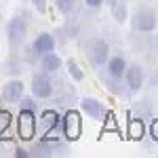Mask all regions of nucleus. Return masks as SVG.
Instances as JSON below:
<instances>
[{
    "mask_svg": "<svg viewBox=\"0 0 158 158\" xmlns=\"http://www.w3.org/2000/svg\"><path fill=\"white\" fill-rule=\"evenodd\" d=\"M129 21L135 32H154L158 25V13L150 6H139L135 13L129 15Z\"/></svg>",
    "mask_w": 158,
    "mask_h": 158,
    "instance_id": "f257e3e1",
    "label": "nucleus"
},
{
    "mask_svg": "<svg viewBox=\"0 0 158 158\" xmlns=\"http://www.w3.org/2000/svg\"><path fill=\"white\" fill-rule=\"evenodd\" d=\"M4 32H6V40L11 47H21L23 40L27 38V21L23 17H11L6 21Z\"/></svg>",
    "mask_w": 158,
    "mask_h": 158,
    "instance_id": "f03ea898",
    "label": "nucleus"
},
{
    "mask_svg": "<svg viewBox=\"0 0 158 158\" xmlns=\"http://www.w3.org/2000/svg\"><path fill=\"white\" fill-rule=\"evenodd\" d=\"M122 80H124V85H127V89L131 93H139L143 82H146V70H143V65L141 63H127V70L122 74Z\"/></svg>",
    "mask_w": 158,
    "mask_h": 158,
    "instance_id": "7ed1b4c3",
    "label": "nucleus"
},
{
    "mask_svg": "<svg viewBox=\"0 0 158 158\" xmlns=\"http://www.w3.org/2000/svg\"><path fill=\"white\" fill-rule=\"evenodd\" d=\"M17 133L25 141L34 139V135H36V112L34 110H25V108L19 110V116H17Z\"/></svg>",
    "mask_w": 158,
    "mask_h": 158,
    "instance_id": "20e7f679",
    "label": "nucleus"
},
{
    "mask_svg": "<svg viewBox=\"0 0 158 158\" xmlns=\"http://www.w3.org/2000/svg\"><path fill=\"white\" fill-rule=\"evenodd\" d=\"M32 97L34 99H49L53 95V80L51 74L47 72H38L32 76Z\"/></svg>",
    "mask_w": 158,
    "mask_h": 158,
    "instance_id": "39448f33",
    "label": "nucleus"
},
{
    "mask_svg": "<svg viewBox=\"0 0 158 158\" xmlns=\"http://www.w3.org/2000/svg\"><path fill=\"white\" fill-rule=\"evenodd\" d=\"M86 57H89V61H91L95 68L106 65V61H108V57H110V44L106 40H101V38L93 40L91 47H89V51H86Z\"/></svg>",
    "mask_w": 158,
    "mask_h": 158,
    "instance_id": "423d86ee",
    "label": "nucleus"
},
{
    "mask_svg": "<svg viewBox=\"0 0 158 158\" xmlns=\"http://www.w3.org/2000/svg\"><path fill=\"white\" fill-rule=\"evenodd\" d=\"M80 110L85 112L91 120H103L108 116V108L97 97H82L80 99Z\"/></svg>",
    "mask_w": 158,
    "mask_h": 158,
    "instance_id": "0eeeda50",
    "label": "nucleus"
},
{
    "mask_svg": "<svg viewBox=\"0 0 158 158\" xmlns=\"http://www.w3.org/2000/svg\"><path fill=\"white\" fill-rule=\"evenodd\" d=\"M25 93V85L23 80H19V78H11V80H6L4 86H2V101L4 103H17L21 95Z\"/></svg>",
    "mask_w": 158,
    "mask_h": 158,
    "instance_id": "6e6552de",
    "label": "nucleus"
},
{
    "mask_svg": "<svg viewBox=\"0 0 158 158\" xmlns=\"http://www.w3.org/2000/svg\"><path fill=\"white\" fill-rule=\"evenodd\" d=\"M51 51H55V36L49 34V32H40L32 42V55L42 57V55H47Z\"/></svg>",
    "mask_w": 158,
    "mask_h": 158,
    "instance_id": "1a4fd4ad",
    "label": "nucleus"
},
{
    "mask_svg": "<svg viewBox=\"0 0 158 158\" xmlns=\"http://www.w3.org/2000/svg\"><path fill=\"white\" fill-rule=\"evenodd\" d=\"M61 127H63V133L68 139H78V135H80V118H78V114L76 112H65L63 116H61Z\"/></svg>",
    "mask_w": 158,
    "mask_h": 158,
    "instance_id": "9d476101",
    "label": "nucleus"
},
{
    "mask_svg": "<svg viewBox=\"0 0 158 158\" xmlns=\"http://www.w3.org/2000/svg\"><path fill=\"white\" fill-rule=\"evenodd\" d=\"M106 70H108L110 80L114 82H122V74L127 70V59L122 55H114V57H108L106 61Z\"/></svg>",
    "mask_w": 158,
    "mask_h": 158,
    "instance_id": "9b49d317",
    "label": "nucleus"
},
{
    "mask_svg": "<svg viewBox=\"0 0 158 158\" xmlns=\"http://www.w3.org/2000/svg\"><path fill=\"white\" fill-rule=\"evenodd\" d=\"M59 127H61L59 112H55V110H44L42 116H40V129H42V133L51 135V133H55Z\"/></svg>",
    "mask_w": 158,
    "mask_h": 158,
    "instance_id": "f8f14e48",
    "label": "nucleus"
},
{
    "mask_svg": "<svg viewBox=\"0 0 158 158\" xmlns=\"http://www.w3.org/2000/svg\"><path fill=\"white\" fill-rule=\"evenodd\" d=\"M40 68H42V72H47V74H57L63 68V59L55 51H51V53L40 57Z\"/></svg>",
    "mask_w": 158,
    "mask_h": 158,
    "instance_id": "ddd939ff",
    "label": "nucleus"
},
{
    "mask_svg": "<svg viewBox=\"0 0 158 158\" xmlns=\"http://www.w3.org/2000/svg\"><path fill=\"white\" fill-rule=\"evenodd\" d=\"M110 4H112V17H114V21L120 25L127 23L129 21V6H127V2L124 0H112Z\"/></svg>",
    "mask_w": 158,
    "mask_h": 158,
    "instance_id": "4468645a",
    "label": "nucleus"
},
{
    "mask_svg": "<svg viewBox=\"0 0 158 158\" xmlns=\"http://www.w3.org/2000/svg\"><path fill=\"white\" fill-rule=\"evenodd\" d=\"M65 68H68V74L72 76L76 82H82V80H85V72L80 70V65H78V63H76L74 59L68 61V63H65Z\"/></svg>",
    "mask_w": 158,
    "mask_h": 158,
    "instance_id": "2eb2a0df",
    "label": "nucleus"
},
{
    "mask_svg": "<svg viewBox=\"0 0 158 158\" xmlns=\"http://www.w3.org/2000/svg\"><path fill=\"white\" fill-rule=\"evenodd\" d=\"M55 6H57V11L63 13V15H68V13L74 11V6H76V0H55Z\"/></svg>",
    "mask_w": 158,
    "mask_h": 158,
    "instance_id": "dca6fc26",
    "label": "nucleus"
},
{
    "mask_svg": "<svg viewBox=\"0 0 158 158\" xmlns=\"http://www.w3.org/2000/svg\"><path fill=\"white\" fill-rule=\"evenodd\" d=\"M17 103H19V108L34 110V112H36V101H34V97H23V95H21V99H19Z\"/></svg>",
    "mask_w": 158,
    "mask_h": 158,
    "instance_id": "f3484780",
    "label": "nucleus"
},
{
    "mask_svg": "<svg viewBox=\"0 0 158 158\" xmlns=\"http://www.w3.org/2000/svg\"><path fill=\"white\" fill-rule=\"evenodd\" d=\"M9 124H11V114L9 112H0V135L9 129Z\"/></svg>",
    "mask_w": 158,
    "mask_h": 158,
    "instance_id": "a211bd4d",
    "label": "nucleus"
},
{
    "mask_svg": "<svg viewBox=\"0 0 158 158\" xmlns=\"http://www.w3.org/2000/svg\"><path fill=\"white\" fill-rule=\"evenodd\" d=\"M32 6H34L40 15H44L47 9H49V6H47V0H32Z\"/></svg>",
    "mask_w": 158,
    "mask_h": 158,
    "instance_id": "6ab92c4d",
    "label": "nucleus"
},
{
    "mask_svg": "<svg viewBox=\"0 0 158 158\" xmlns=\"http://www.w3.org/2000/svg\"><path fill=\"white\" fill-rule=\"evenodd\" d=\"M103 2H106V0H85L86 9H99V6H101Z\"/></svg>",
    "mask_w": 158,
    "mask_h": 158,
    "instance_id": "aec40b11",
    "label": "nucleus"
},
{
    "mask_svg": "<svg viewBox=\"0 0 158 158\" xmlns=\"http://www.w3.org/2000/svg\"><path fill=\"white\" fill-rule=\"evenodd\" d=\"M15 156H17V158H30V150L17 148V150H15Z\"/></svg>",
    "mask_w": 158,
    "mask_h": 158,
    "instance_id": "412c9836",
    "label": "nucleus"
}]
</instances>
